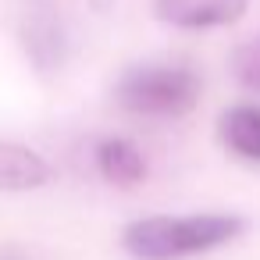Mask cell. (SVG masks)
Returning <instances> with one entry per match:
<instances>
[{"label":"cell","instance_id":"52a82bcc","mask_svg":"<svg viewBox=\"0 0 260 260\" xmlns=\"http://www.w3.org/2000/svg\"><path fill=\"white\" fill-rule=\"evenodd\" d=\"M232 75L246 86V89H260V36L242 43L232 54Z\"/></svg>","mask_w":260,"mask_h":260},{"label":"cell","instance_id":"8992f818","mask_svg":"<svg viewBox=\"0 0 260 260\" xmlns=\"http://www.w3.org/2000/svg\"><path fill=\"white\" fill-rule=\"evenodd\" d=\"M217 132H221V143L235 157L260 164V107L256 104H235V107H228L221 114V121H217Z\"/></svg>","mask_w":260,"mask_h":260},{"label":"cell","instance_id":"6da1fadb","mask_svg":"<svg viewBox=\"0 0 260 260\" xmlns=\"http://www.w3.org/2000/svg\"><path fill=\"white\" fill-rule=\"evenodd\" d=\"M246 232L239 214H153L121 232V246L136 260H185L210 253Z\"/></svg>","mask_w":260,"mask_h":260},{"label":"cell","instance_id":"277c9868","mask_svg":"<svg viewBox=\"0 0 260 260\" xmlns=\"http://www.w3.org/2000/svg\"><path fill=\"white\" fill-rule=\"evenodd\" d=\"M93 160H96V171L104 175V182H111L118 189H132L146 178V157L121 136H104L93 146Z\"/></svg>","mask_w":260,"mask_h":260},{"label":"cell","instance_id":"ba28073f","mask_svg":"<svg viewBox=\"0 0 260 260\" xmlns=\"http://www.w3.org/2000/svg\"><path fill=\"white\" fill-rule=\"evenodd\" d=\"M0 260H29V256H22V253H15V249H0Z\"/></svg>","mask_w":260,"mask_h":260},{"label":"cell","instance_id":"3957f363","mask_svg":"<svg viewBox=\"0 0 260 260\" xmlns=\"http://www.w3.org/2000/svg\"><path fill=\"white\" fill-rule=\"evenodd\" d=\"M249 0H153L160 22L175 29H217L246 15Z\"/></svg>","mask_w":260,"mask_h":260},{"label":"cell","instance_id":"7a4b0ae2","mask_svg":"<svg viewBox=\"0 0 260 260\" xmlns=\"http://www.w3.org/2000/svg\"><path fill=\"white\" fill-rule=\"evenodd\" d=\"M114 100L143 118H182L200 100V75L182 64H139L118 79Z\"/></svg>","mask_w":260,"mask_h":260},{"label":"cell","instance_id":"5b68a950","mask_svg":"<svg viewBox=\"0 0 260 260\" xmlns=\"http://www.w3.org/2000/svg\"><path fill=\"white\" fill-rule=\"evenodd\" d=\"M50 182V164L29 146L0 143V192H29Z\"/></svg>","mask_w":260,"mask_h":260}]
</instances>
